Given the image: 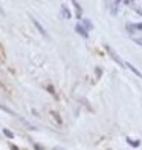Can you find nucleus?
Returning a JSON list of instances; mask_svg holds the SVG:
<instances>
[{
	"mask_svg": "<svg viewBox=\"0 0 142 150\" xmlns=\"http://www.w3.org/2000/svg\"><path fill=\"white\" fill-rule=\"evenodd\" d=\"M105 49H107V52L110 54V57H112V58H113L115 61H116V63H118V64H119L121 67H124V66H125V63H124L122 60H121V57L118 55L116 52H115V49H113V47H112L110 45H105Z\"/></svg>",
	"mask_w": 142,
	"mask_h": 150,
	"instance_id": "1",
	"label": "nucleus"
},
{
	"mask_svg": "<svg viewBox=\"0 0 142 150\" xmlns=\"http://www.w3.org/2000/svg\"><path fill=\"white\" fill-rule=\"evenodd\" d=\"M75 31L79 34V35H83L84 38H89V32H87V29L84 28L83 25H79V23H78V25H75Z\"/></svg>",
	"mask_w": 142,
	"mask_h": 150,
	"instance_id": "2",
	"label": "nucleus"
},
{
	"mask_svg": "<svg viewBox=\"0 0 142 150\" xmlns=\"http://www.w3.org/2000/svg\"><path fill=\"white\" fill-rule=\"evenodd\" d=\"M32 23H34V25H35V28H37V29H38L40 32H41V34H43V35H44V37H47V32L44 31V28H43V26H41V25H40V23L37 22V20H35V18H32Z\"/></svg>",
	"mask_w": 142,
	"mask_h": 150,
	"instance_id": "3",
	"label": "nucleus"
},
{
	"mask_svg": "<svg viewBox=\"0 0 142 150\" xmlns=\"http://www.w3.org/2000/svg\"><path fill=\"white\" fill-rule=\"evenodd\" d=\"M127 142H128V144H130L131 147H134V149L141 146V141H139V139H131V138H127Z\"/></svg>",
	"mask_w": 142,
	"mask_h": 150,
	"instance_id": "4",
	"label": "nucleus"
},
{
	"mask_svg": "<svg viewBox=\"0 0 142 150\" xmlns=\"http://www.w3.org/2000/svg\"><path fill=\"white\" fill-rule=\"evenodd\" d=\"M125 66H127V67H128V69H130V71H131L133 74H136V75H138L139 78H142V74H141V72H139V71H138V69H136V67H134L133 64H130V63H127Z\"/></svg>",
	"mask_w": 142,
	"mask_h": 150,
	"instance_id": "5",
	"label": "nucleus"
},
{
	"mask_svg": "<svg viewBox=\"0 0 142 150\" xmlns=\"http://www.w3.org/2000/svg\"><path fill=\"white\" fill-rule=\"evenodd\" d=\"M61 12H63V17H64V18H67V20H69V18H70V11H69V9H67V8H66V6H64V5L61 6Z\"/></svg>",
	"mask_w": 142,
	"mask_h": 150,
	"instance_id": "6",
	"label": "nucleus"
},
{
	"mask_svg": "<svg viewBox=\"0 0 142 150\" xmlns=\"http://www.w3.org/2000/svg\"><path fill=\"white\" fill-rule=\"evenodd\" d=\"M73 6H75V9H77V18L81 20V6L78 2H73Z\"/></svg>",
	"mask_w": 142,
	"mask_h": 150,
	"instance_id": "7",
	"label": "nucleus"
},
{
	"mask_svg": "<svg viewBox=\"0 0 142 150\" xmlns=\"http://www.w3.org/2000/svg\"><path fill=\"white\" fill-rule=\"evenodd\" d=\"M83 23H84V26H86L87 29H92V28H93V25L90 23V20H87V18H84V20H83Z\"/></svg>",
	"mask_w": 142,
	"mask_h": 150,
	"instance_id": "8",
	"label": "nucleus"
},
{
	"mask_svg": "<svg viewBox=\"0 0 142 150\" xmlns=\"http://www.w3.org/2000/svg\"><path fill=\"white\" fill-rule=\"evenodd\" d=\"M3 133H5V136H8V138H14V133L11 130H8V129H3Z\"/></svg>",
	"mask_w": 142,
	"mask_h": 150,
	"instance_id": "9",
	"label": "nucleus"
},
{
	"mask_svg": "<svg viewBox=\"0 0 142 150\" xmlns=\"http://www.w3.org/2000/svg\"><path fill=\"white\" fill-rule=\"evenodd\" d=\"M127 31L130 32V34L134 32V26H133V23H127Z\"/></svg>",
	"mask_w": 142,
	"mask_h": 150,
	"instance_id": "10",
	"label": "nucleus"
},
{
	"mask_svg": "<svg viewBox=\"0 0 142 150\" xmlns=\"http://www.w3.org/2000/svg\"><path fill=\"white\" fill-rule=\"evenodd\" d=\"M118 6H119V2H115V3H113V9H112V14H113V16L116 14V11H118L116 8H118Z\"/></svg>",
	"mask_w": 142,
	"mask_h": 150,
	"instance_id": "11",
	"label": "nucleus"
},
{
	"mask_svg": "<svg viewBox=\"0 0 142 150\" xmlns=\"http://www.w3.org/2000/svg\"><path fill=\"white\" fill-rule=\"evenodd\" d=\"M133 42L136 43V45H141V46H142V37H139V38H133Z\"/></svg>",
	"mask_w": 142,
	"mask_h": 150,
	"instance_id": "12",
	"label": "nucleus"
},
{
	"mask_svg": "<svg viewBox=\"0 0 142 150\" xmlns=\"http://www.w3.org/2000/svg\"><path fill=\"white\" fill-rule=\"evenodd\" d=\"M134 26V29H139V31H142V23H136V25H133Z\"/></svg>",
	"mask_w": 142,
	"mask_h": 150,
	"instance_id": "13",
	"label": "nucleus"
},
{
	"mask_svg": "<svg viewBox=\"0 0 142 150\" xmlns=\"http://www.w3.org/2000/svg\"><path fill=\"white\" fill-rule=\"evenodd\" d=\"M11 150H18V149H17V147H15L14 144H11Z\"/></svg>",
	"mask_w": 142,
	"mask_h": 150,
	"instance_id": "14",
	"label": "nucleus"
},
{
	"mask_svg": "<svg viewBox=\"0 0 142 150\" xmlns=\"http://www.w3.org/2000/svg\"><path fill=\"white\" fill-rule=\"evenodd\" d=\"M52 150H64V149H61V147H53Z\"/></svg>",
	"mask_w": 142,
	"mask_h": 150,
	"instance_id": "15",
	"label": "nucleus"
},
{
	"mask_svg": "<svg viewBox=\"0 0 142 150\" xmlns=\"http://www.w3.org/2000/svg\"><path fill=\"white\" fill-rule=\"evenodd\" d=\"M35 150H43V149L40 147V146H35Z\"/></svg>",
	"mask_w": 142,
	"mask_h": 150,
	"instance_id": "16",
	"label": "nucleus"
},
{
	"mask_svg": "<svg viewBox=\"0 0 142 150\" xmlns=\"http://www.w3.org/2000/svg\"><path fill=\"white\" fill-rule=\"evenodd\" d=\"M138 14H141V16H142V9H138Z\"/></svg>",
	"mask_w": 142,
	"mask_h": 150,
	"instance_id": "17",
	"label": "nucleus"
},
{
	"mask_svg": "<svg viewBox=\"0 0 142 150\" xmlns=\"http://www.w3.org/2000/svg\"><path fill=\"white\" fill-rule=\"evenodd\" d=\"M107 150H112V149H107Z\"/></svg>",
	"mask_w": 142,
	"mask_h": 150,
	"instance_id": "18",
	"label": "nucleus"
}]
</instances>
